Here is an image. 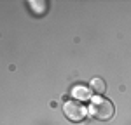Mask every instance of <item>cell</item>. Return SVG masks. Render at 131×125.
Returning <instances> with one entry per match:
<instances>
[{
    "label": "cell",
    "instance_id": "obj_1",
    "mask_svg": "<svg viewBox=\"0 0 131 125\" xmlns=\"http://www.w3.org/2000/svg\"><path fill=\"white\" fill-rule=\"evenodd\" d=\"M89 113L96 120H108L114 116V104L108 99L96 96V97H93V101L89 104Z\"/></svg>",
    "mask_w": 131,
    "mask_h": 125
},
{
    "label": "cell",
    "instance_id": "obj_2",
    "mask_svg": "<svg viewBox=\"0 0 131 125\" xmlns=\"http://www.w3.org/2000/svg\"><path fill=\"white\" fill-rule=\"evenodd\" d=\"M63 111L65 115L73 120V122H81L82 118H86V115H88V110H86V106L81 103V101H67L65 106H63Z\"/></svg>",
    "mask_w": 131,
    "mask_h": 125
},
{
    "label": "cell",
    "instance_id": "obj_3",
    "mask_svg": "<svg viewBox=\"0 0 131 125\" xmlns=\"http://www.w3.org/2000/svg\"><path fill=\"white\" fill-rule=\"evenodd\" d=\"M91 92L93 90H89V89H86V87H75L73 90H72V96L77 99V101H86V99H89L91 97Z\"/></svg>",
    "mask_w": 131,
    "mask_h": 125
},
{
    "label": "cell",
    "instance_id": "obj_4",
    "mask_svg": "<svg viewBox=\"0 0 131 125\" xmlns=\"http://www.w3.org/2000/svg\"><path fill=\"white\" fill-rule=\"evenodd\" d=\"M91 90L96 92L98 96H101V94L107 90V83H105V80H101V78H93V80H91Z\"/></svg>",
    "mask_w": 131,
    "mask_h": 125
}]
</instances>
